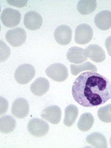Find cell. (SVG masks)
<instances>
[{
    "mask_svg": "<svg viewBox=\"0 0 111 148\" xmlns=\"http://www.w3.org/2000/svg\"><path fill=\"white\" fill-rule=\"evenodd\" d=\"M72 96L85 108L105 104L111 99V82L95 71L84 72L73 82Z\"/></svg>",
    "mask_w": 111,
    "mask_h": 148,
    "instance_id": "obj_1",
    "label": "cell"
},
{
    "mask_svg": "<svg viewBox=\"0 0 111 148\" xmlns=\"http://www.w3.org/2000/svg\"><path fill=\"white\" fill-rule=\"evenodd\" d=\"M105 45H106V50H108V55L111 57V36H108V38H106Z\"/></svg>",
    "mask_w": 111,
    "mask_h": 148,
    "instance_id": "obj_26",
    "label": "cell"
},
{
    "mask_svg": "<svg viewBox=\"0 0 111 148\" xmlns=\"http://www.w3.org/2000/svg\"><path fill=\"white\" fill-rule=\"evenodd\" d=\"M43 24V18L39 13L35 11H29L24 16V25L27 29L35 31L41 28Z\"/></svg>",
    "mask_w": 111,
    "mask_h": 148,
    "instance_id": "obj_11",
    "label": "cell"
},
{
    "mask_svg": "<svg viewBox=\"0 0 111 148\" xmlns=\"http://www.w3.org/2000/svg\"><path fill=\"white\" fill-rule=\"evenodd\" d=\"M110 145H111V138H110Z\"/></svg>",
    "mask_w": 111,
    "mask_h": 148,
    "instance_id": "obj_27",
    "label": "cell"
},
{
    "mask_svg": "<svg viewBox=\"0 0 111 148\" xmlns=\"http://www.w3.org/2000/svg\"><path fill=\"white\" fill-rule=\"evenodd\" d=\"M41 117L52 124H58L61 119V109L58 106H47L43 110Z\"/></svg>",
    "mask_w": 111,
    "mask_h": 148,
    "instance_id": "obj_9",
    "label": "cell"
},
{
    "mask_svg": "<svg viewBox=\"0 0 111 148\" xmlns=\"http://www.w3.org/2000/svg\"><path fill=\"white\" fill-rule=\"evenodd\" d=\"M95 24L100 30L106 31L111 28V11H100L95 18Z\"/></svg>",
    "mask_w": 111,
    "mask_h": 148,
    "instance_id": "obj_13",
    "label": "cell"
},
{
    "mask_svg": "<svg viewBox=\"0 0 111 148\" xmlns=\"http://www.w3.org/2000/svg\"><path fill=\"white\" fill-rule=\"evenodd\" d=\"M110 108H111V105H110Z\"/></svg>",
    "mask_w": 111,
    "mask_h": 148,
    "instance_id": "obj_28",
    "label": "cell"
},
{
    "mask_svg": "<svg viewBox=\"0 0 111 148\" xmlns=\"http://www.w3.org/2000/svg\"><path fill=\"white\" fill-rule=\"evenodd\" d=\"M95 119L91 113H84L81 116L78 122V129L82 132H88L94 125Z\"/></svg>",
    "mask_w": 111,
    "mask_h": 148,
    "instance_id": "obj_20",
    "label": "cell"
},
{
    "mask_svg": "<svg viewBox=\"0 0 111 148\" xmlns=\"http://www.w3.org/2000/svg\"><path fill=\"white\" fill-rule=\"evenodd\" d=\"M86 142L89 143L90 145L97 147V148L108 147L106 137L102 133H99V132H94V133L89 134V135L86 137Z\"/></svg>",
    "mask_w": 111,
    "mask_h": 148,
    "instance_id": "obj_16",
    "label": "cell"
},
{
    "mask_svg": "<svg viewBox=\"0 0 111 148\" xmlns=\"http://www.w3.org/2000/svg\"><path fill=\"white\" fill-rule=\"evenodd\" d=\"M21 15L20 11L13 8H6L2 11L1 21L4 26L12 28L17 26L21 22Z\"/></svg>",
    "mask_w": 111,
    "mask_h": 148,
    "instance_id": "obj_5",
    "label": "cell"
},
{
    "mask_svg": "<svg viewBox=\"0 0 111 148\" xmlns=\"http://www.w3.org/2000/svg\"><path fill=\"white\" fill-rule=\"evenodd\" d=\"M87 52V56L90 59L95 62H102L106 59V54L104 50L97 45H91L85 49Z\"/></svg>",
    "mask_w": 111,
    "mask_h": 148,
    "instance_id": "obj_15",
    "label": "cell"
},
{
    "mask_svg": "<svg viewBox=\"0 0 111 148\" xmlns=\"http://www.w3.org/2000/svg\"><path fill=\"white\" fill-rule=\"evenodd\" d=\"M49 87H50L49 82L46 79L38 78L32 83L31 91L36 96H42L49 90Z\"/></svg>",
    "mask_w": 111,
    "mask_h": 148,
    "instance_id": "obj_14",
    "label": "cell"
},
{
    "mask_svg": "<svg viewBox=\"0 0 111 148\" xmlns=\"http://www.w3.org/2000/svg\"><path fill=\"white\" fill-rule=\"evenodd\" d=\"M55 40L61 45H67L72 39V30L67 25H60L55 31Z\"/></svg>",
    "mask_w": 111,
    "mask_h": 148,
    "instance_id": "obj_8",
    "label": "cell"
},
{
    "mask_svg": "<svg viewBox=\"0 0 111 148\" xmlns=\"http://www.w3.org/2000/svg\"><path fill=\"white\" fill-rule=\"evenodd\" d=\"M49 131V125L45 120L40 119H32L28 123V132L32 136L43 137L47 134Z\"/></svg>",
    "mask_w": 111,
    "mask_h": 148,
    "instance_id": "obj_4",
    "label": "cell"
},
{
    "mask_svg": "<svg viewBox=\"0 0 111 148\" xmlns=\"http://www.w3.org/2000/svg\"><path fill=\"white\" fill-rule=\"evenodd\" d=\"M8 4L9 5H12V6H15L17 8H22V7H24L25 5L27 4V1L26 0H18V1H8Z\"/></svg>",
    "mask_w": 111,
    "mask_h": 148,
    "instance_id": "obj_25",
    "label": "cell"
},
{
    "mask_svg": "<svg viewBox=\"0 0 111 148\" xmlns=\"http://www.w3.org/2000/svg\"><path fill=\"white\" fill-rule=\"evenodd\" d=\"M96 6L97 3L95 0H81L78 2L77 9L82 15H88L95 10Z\"/></svg>",
    "mask_w": 111,
    "mask_h": 148,
    "instance_id": "obj_17",
    "label": "cell"
},
{
    "mask_svg": "<svg viewBox=\"0 0 111 148\" xmlns=\"http://www.w3.org/2000/svg\"><path fill=\"white\" fill-rule=\"evenodd\" d=\"M26 37V32L21 28H15V29L8 30L6 34V39L8 43L14 47H18L24 44Z\"/></svg>",
    "mask_w": 111,
    "mask_h": 148,
    "instance_id": "obj_6",
    "label": "cell"
},
{
    "mask_svg": "<svg viewBox=\"0 0 111 148\" xmlns=\"http://www.w3.org/2000/svg\"><path fill=\"white\" fill-rule=\"evenodd\" d=\"M8 108V101L4 98V97H0V114L3 115Z\"/></svg>",
    "mask_w": 111,
    "mask_h": 148,
    "instance_id": "obj_24",
    "label": "cell"
},
{
    "mask_svg": "<svg viewBox=\"0 0 111 148\" xmlns=\"http://www.w3.org/2000/svg\"><path fill=\"white\" fill-rule=\"evenodd\" d=\"M35 75V69L31 64H22L18 67L14 77L18 83L20 84H27L30 82Z\"/></svg>",
    "mask_w": 111,
    "mask_h": 148,
    "instance_id": "obj_2",
    "label": "cell"
},
{
    "mask_svg": "<svg viewBox=\"0 0 111 148\" xmlns=\"http://www.w3.org/2000/svg\"><path fill=\"white\" fill-rule=\"evenodd\" d=\"M16 128L15 119L11 116H4L0 118V132L2 133H10Z\"/></svg>",
    "mask_w": 111,
    "mask_h": 148,
    "instance_id": "obj_18",
    "label": "cell"
},
{
    "mask_svg": "<svg viewBox=\"0 0 111 148\" xmlns=\"http://www.w3.org/2000/svg\"><path fill=\"white\" fill-rule=\"evenodd\" d=\"M78 108L74 105H69L65 109V119L64 124L67 127H71L74 124L75 120L78 117Z\"/></svg>",
    "mask_w": 111,
    "mask_h": 148,
    "instance_id": "obj_19",
    "label": "cell"
},
{
    "mask_svg": "<svg viewBox=\"0 0 111 148\" xmlns=\"http://www.w3.org/2000/svg\"><path fill=\"white\" fill-rule=\"evenodd\" d=\"M92 34L94 32L90 25L85 23L78 25L75 30V42L80 45L88 44L92 40Z\"/></svg>",
    "mask_w": 111,
    "mask_h": 148,
    "instance_id": "obj_7",
    "label": "cell"
},
{
    "mask_svg": "<svg viewBox=\"0 0 111 148\" xmlns=\"http://www.w3.org/2000/svg\"><path fill=\"white\" fill-rule=\"evenodd\" d=\"M10 55V49L5 45L3 41H0V62H4L7 60Z\"/></svg>",
    "mask_w": 111,
    "mask_h": 148,
    "instance_id": "obj_23",
    "label": "cell"
},
{
    "mask_svg": "<svg viewBox=\"0 0 111 148\" xmlns=\"http://www.w3.org/2000/svg\"><path fill=\"white\" fill-rule=\"evenodd\" d=\"M17 119H24L29 114V103L25 98H18L14 101L11 109Z\"/></svg>",
    "mask_w": 111,
    "mask_h": 148,
    "instance_id": "obj_10",
    "label": "cell"
},
{
    "mask_svg": "<svg viewBox=\"0 0 111 148\" xmlns=\"http://www.w3.org/2000/svg\"><path fill=\"white\" fill-rule=\"evenodd\" d=\"M71 71L72 75H77L80 72L83 71H95L97 72V68L95 66L94 64L90 62H85L82 63V65H74L72 64L71 66Z\"/></svg>",
    "mask_w": 111,
    "mask_h": 148,
    "instance_id": "obj_21",
    "label": "cell"
},
{
    "mask_svg": "<svg viewBox=\"0 0 111 148\" xmlns=\"http://www.w3.org/2000/svg\"><path fill=\"white\" fill-rule=\"evenodd\" d=\"M46 75L55 82H61L67 80L68 78V69L65 65L61 63H55L50 65L45 71Z\"/></svg>",
    "mask_w": 111,
    "mask_h": 148,
    "instance_id": "obj_3",
    "label": "cell"
},
{
    "mask_svg": "<svg viewBox=\"0 0 111 148\" xmlns=\"http://www.w3.org/2000/svg\"><path fill=\"white\" fill-rule=\"evenodd\" d=\"M88 58L87 52L85 49L77 47V46H73L69 49L67 53V59L71 63L73 64H80L84 62Z\"/></svg>",
    "mask_w": 111,
    "mask_h": 148,
    "instance_id": "obj_12",
    "label": "cell"
},
{
    "mask_svg": "<svg viewBox=\"0 0 111 148\" xmlns=\"http://www.w3.org/2000/svg\"><path fill=\"white\" fill-rule=\"evenodd\" d=\"M98 118L101 121L105 123H110L111 122V108L110 105L102 106L98 109Z\"/></svg>",
    "mask_w": 111,
    "mask_h": 148,
    "instance_id": "obj_22",
    "label": "cell"
}]
</instances>
